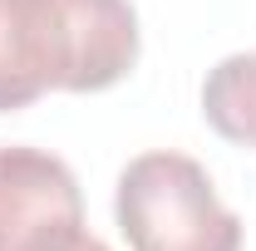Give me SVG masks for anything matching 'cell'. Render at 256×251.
<instances>
[{"label": "cell", "mask_w": 256, "mask_h": 251, "mask_svg": "<svg viewBox=\"0 0 256 251\" xmlns=\"http://www.w3.org/2000/svg\"><path fill=\"white\" fill-rule=\"evenodd\" d=\"M84 232L69 162L44 148H0V251H64Z\"/></svg>", "instance_id": "cell-3"}, {"label": "cell", "mask_w": 256, "mask_h": 251, "mask_svg": "<svg viewBox=\"0 0 256 251\" xmlns=\"http://www.w3.org/2000/svg\"><path fill=\"white\" fill-rule=\"evenodd\" d=\"M138 64L128 0H0V114L40 94H98Z\"/></svg>", "instance_id": "cell-1"}, {"label": "cell", "mask_w": 256, "mask_h": 251, "mask_svg": "<svg viewBox=\"0 0 256 251\" xmlns=\"http://www.w3.org/2000/svg\"><path fill=\"white\" fill-rule=\"evenodd\" d=\"M202 118L226 143L256 148V54H226L202 79Z\"/></svg>", "instance_id": "cell-4"}, {"label": "cell", "mask_w": 256, "mask_h": 251, "mask_svg": "<svg viewBox=\"0 0 256 251\" xmlns=\"http://www.w3.org/2000/svg\"><path fill=\"white\" fill-rule=\"evenodd\" d=\"M114 217L133 251H242V217L188 153L133 158L118 172Z\"/></svg>", "instance_id": "cell-2"}, {"label": "cell", "mask_w": 256, "mask_h": 251, "mask_svg": "<svg viewBox=\"0 0 256 251\" xmlns=\"http://www.w3.org/2000/svg\"><path fill=\"white\" fill-rule=\"evenodd\" d=\"M64 251H108V246H104L98 236H84V232H79V236H74V242H69Z\"/></svg>", "instance_id": "cell-5"}]
</instances>
